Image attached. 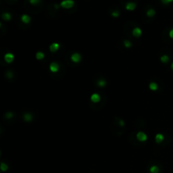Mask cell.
<instances>
[{
    "label": "cell",
    "instance_id": "cell-1",
    "mask_svg": "<svg viewBox=\"0 0 173 173\" xmlns=\"http://www.w3.org/2000/svg\"><path fill=\"white\" fill-rule=\"evenodd\" d=\"M74 4L73 0H63L60 3V6L63 9H71Z\"/></svg>",
    "mask_w": 173,
    "mask_h": 173
},
{
    "label": "cell",
    "instance_id": "cell-2",
    "mask_svg": "<svg viewBox=\"0 0 173 173\" xmlns=\"http://www.w3.org/2000/svg\"><path fill=\"white\" fill-rule=\"evenodd\" d=\"M136 137H137L138 140L140 141V142H145V141L147 140V139H148V136H147V134L145 133V132H141V131L138 132Z\"/></svg>",
    "mask_w": 173,
    "mask_h": 173
},
{
    "label": "cell",
    "instance_id": "cell-3",
    "mask_svg": "<svg viewBox=\"0 0 173 173\" xmlns=\"http://www.w3.org/2000/svg\"><path fill=\"white\" fill-rule=\"evenodd\" d=\"M81 58H82L81 55H80L79 52H74V53H73V54L71 55V60L73 62H75V63L80 62V61H81Z\"/></svg>",
    "mask_w": 173,
    "mask_h": 173
},
{
    "label": "cell",
    "instance_id": "cell-4",
    "mask_svg": "<svg viewBox=\"0 0 173 173\" xmlns=\"http://www.w3.org/2000/svg\"><path fill=\"white\" fill-rule=\"evenodd\" d=\"M14 56L13 53L8 52V53H6V54L4 55V60H5V62H6L7 63H11V62L14 61Z\"/></svg>",
    "mask_w": 173,
    "mask_h": 173
},
{
    "label": "cell",
    "instance_id": "cell-5",
    "mask_svg": "<svg viewBox=\"0 0 173 173\" xmlns=\"http://www.w3.org/2000/svg\"><path fill=\"white\" fill-rule=\"evenodd\" d=\"M49 69H50V70L52 72V73H57V72L59 70V65H58L57 62H51L50 66H49Z\"/></svg>",
    "mask_w": 173,
    "mask_h": 173
},
{
    "label": "cell",
    "instance_id": "cell-6",
    "mask_svg": "<svg viewBox=\"0 0 173 173\" xmlns=\"http://www.w3.org/2000/svg\"><path fill=\"white\" fill-rule=\"evenodd\" d=\"M132 34L133 36H135V37H139V36H141V35H142V31H141V29L139 28V27H135V28H133V30L132 31Z\"/></svg>",
    "mask_w": 173,
    "mask_h": 173
},
{
    "label": "cell",
    "instance_id": "cell-7",
    "mask_svg": "<svg viewBox=\"0 0 173 173\" xmlns=\"http://www.w3.org/2000/svg\"><path fill=\"white\" fill-rule=\"evenodd\" d=\"M91 101L92 102H94V103H98V102H100V101H101V96H100V95H99V94H97V93L92 94L91 96Z\"/></svg>",
    "mask_w": 173,
    "mask_h": 173
},
{
    "label": "cell",
    "instance_id": "cell-8",
    "mask_svg": "<svg viewBox=\"0 0 173 173\" xmlns=\"http://www.w3.org/2000/svg\"><path fill=\"white\" fill-rule=\"evenodd\" d=\"M125 8H126L127 10H129V11H132L135 10L136 8V3H133V2H128V3H127L126 6H125Z\"/></svg>",
    "mask_w": 173,
    "mask_h": 173
},
{
    "label": "cell",
    "instance_id": "cell-9",
    "mask_svg": "<svg viewBox=\"0 0 173 173\" xmlns=\"http://www.w3.org/2000/svg\"><path fill=\"white\" fill-rule=\"evenodd\" d=\"M49 49H50V51L51 52H55V51H57L59 49V44L57 43V42H54V43H51L50 45V47H49Z\"/></svg>",
    "mask_w": 173,
    "mask_h": 173
},
{
    "label": "cell",
    "instance_id": "cell-10",
    "mask_svg": "<svg viewBox=\"0 0 173 173\" xmlns=\"http://www.w3.org/2000/svg\"><path fill=\"white\" fill-rule=\"evenodd\" d=\"M24 120L25 121V122H30L32 121V119H33V116H32V114L31 113H29V112H26V113H25L24 114Z\"/></svg>",
    "mask_w": 173,
    "mask_h": 173
},
{
    "label": "cell",
    "instance_id": "cell-11",
    "mask_svg": "<svg viewBox=\"0 0 173 173\" xmlns=\"http://www.w3.org/2000/svg\"><path fill=\"white\" fill-rule=\"evenodd\" d=\"M20 20H21V21L23 22V23H25V24H29L31 22V17L29 15H27V14H23V15L21 16V18H20Z\"/></svg>",
    "mask_w": 173,
    "mask_h": 173
},
{
    "label": "cell",
    "instance_id": "cell-12",
    "mask_svg": "<svg viewBox=\"0 0 173 173\" xmlns=\"http://www.w3.org/2000/svg\"><path fill=\"white\" fill-rule=\"evenodd\" d=\"M154 139H155V142L157 143H162V141L164 140V135L161 133H157L155 135V138H154Z\"/></svg>",
    "mask_w": 173,
    "mask_h": 173
},
{
    "label": "cell",
    "instance_id": "cell-13",
    "mask_svg": "<svg viewBox=\"0 0 173 173\" xmlns=\"http://www.w3.org/2000/svg\"><path fill=\"white\" fill-rule=\"evenodd\" d=\"M2 18H3V20H4L6 21H9L11 20V18H12V16H11V14L10 13H3V14H2Z\"/></svg>",
    "mask_w": 173,
    "mask_h": 173
},
{
    "label": "cell",
    "instance_id": "cell-14",
    "mask_svg": "<svg viewBox=\"0 0 173 173\" xmlns=\"http://www.w3.org/2000/svg\"><path fill=\"white\" fill-rule=\"evenodd\" d=\"M149 88H150L151 91H157L158 90V84H156L155 82H151L150 84H149Z\"/></svg>",
    "mask_w": 173,
    "mask_h": 173
},
{
    "label": "cell",
    "instance_id": "cell-15",
    "mask_svg": "<svg viewBox=\"0 0 173 173\" xmlns=\"http://www.w3.org/2000/svg\"><path fill=\"white\" fill-rule=\"evenodd\" d=\"M97 85H98L99 87L104 88L105 86L106 85V80H104V79H101V80H99L98 82H97Z\"/></svg>",
    "mask_w": 173,
    "mask_h": 173
},
{
    "label": "cell",
    "instance_id": "cell-16",
    "mask_svg": "<svg viewBox=\"0 0 173 173\" xmlns=\"http://www.w3.org/2000/svg\"><path fill=\"white\" fill-rule=\"evenodd\" d=\"M150 173H159L160 169L157 165H152V166L150 168Z\"/></svg>",
    "mask_w": 173,
    "mask_h": 173
},
{
    "label": "cell",
    "instance_id": "cell-17",
    "mask_svg": "<svg viewBox=\"0 0 173 173\" xmlns=\"http://www.w3.org/2000/svg\"><path fill=\"white\" fill-rule=\"evenodd\" d=\"M36 59H38V60H42L44 58H45V54H44L42 51H37L36 54Z\"/></svg>",
    "mask_w": 173,
    "mask_h": 173
},
{
    "label": "cell",
    "instance_id": "cell-18",
    "mask_svg": "<svg viewBox=\"0 0 173 173\" xmlns=\"http://www.w3.org/2000/svg\"><path fill=\"white\" fill-rule=\"evenodd\" d=\"M161 62H163V63H166V62H169V60H170V58H169L167 55H162V56L161 57Z\"/></svg>",
    "mask_w": 173,
    "mask_h": 173
},
{
    "label": "cell",
    "instance_id": "cell-19",
    "mask_svg": "<svg viewBox=\"0 0 173 173\" xmlns=\"http://www.w3.org/2000/svg\"><path fill=\"white\" fill-rule=\"evenodd\" d=\"M146 14H147V16H149V17H153V16L155 14V10H153V9H150V10H147Z\"/></svg>",
    "mask_w": 173,
    "mask_h": 173
},
{
    "label": "cell",
    "instance_id": "cell-20",
    "mask_svg": "<svg viewBox=\"0 0 173 173\" xmlns=\"http://www.w3.org/2000/svg\"><path fill=\"white\" fill-rule=\"evenodd\" d=\"M123 44H124V47H126V48H131L132 46V42L130 41H128V40H124Z\"/></svg>",
    "mask_w": 173,
    "mask_h": 173
},
{
    "label": "cell",
    "instance_id": "cell-21",
    "mask_svg": "<svg viewBox=\"0 0 173 173\" xmlns=\"http://www.w3.org/2000/svg\"><path fill=\"white\" fill-rule=\"evenodd\" d=\"M8 169H9V166L7 165V164L3 163V162L1 163V171L2 172H6Z\"/></svg>",
    "mask_w": 173,
    "mask_h": 173
},
{
    "label": "cell",
    "instance_id": "cell-22",
    "mask_svg": "<svg viewBox=\"0 0 173 173\" xmlns=\"http://www.w3.org/2000/svg\"><path fill=\"white\" fill-rule=\"evenodd\" d=\"M6 118L10 119V118H12L13 117H14V114L12 113V112H7V113H5V116H4Z\"/></svg>",
    "mask_w": 173,
    "mask_h": 173
},
{
    "label": "cell",
    "instance_id": "cell-23",
    "mask_svg": "<svg viewBox=\"0 0 173 173\" xmlns=\"http://www.w3.org/2000/svg\"><path fill=\"white\" fill-rule=\"evenodd\" d=\"M29 1L32 5H36L40 3V0H29Z\"/></svg>",
    "mask_w": 173,
    "mask_h": 173
},
{
    "label": "cell",
    "instance_id": "cell-24",
    "mask_svg": "<svg viewBox=\"0 0 173 173\" xmlns=\"http://www.w3.org/2000/svg\"><path fill=\"white\" fill-rule=\"evenodd\" d=\"M112 15L113 16V17H115V18L118 17V16H119V12H118V11H117V10L113 11V12L112 13Z\"/></svg>",
    "mask_w": 173,
    "mask_h": 173
},
{
    "label": "cell",
    "instance_id": "cell-25",
    "mask_svg": "<svg viewBox=\"0 0 173 173\" xmlns=\"http://www.w3.org/2000/svg\"><path fill=\"white\" fill-rule=\"evenodd\" d=\"M161 2H162L164 4H167V3H170L173 2V0H161Z\"/></svg>",
    "mask_w": 173,
    "mask_h": 173
},
{
    "label": "cell",
    "instance_id": "cell-26",
    "mask_svg": "<svg viewBox=\"0 0 173 173\" xmlns=\"http://www.w3.org/2000/svg\"><path fill=\"white\" fill-rule=\"evenodd\" d=\"M7 77H8V78H10V79H11L13 77V74H12V72L11 71H7Z\"/></svg>",
    "mask_w": 173,
    "mask_h": 173
},
{
    "label": "cell",
    "instance_id": "cell-27",
    "mask_svg": "<svg viewBox=\"0 0 173 173\" xmlns=\"http://www.w3.org/2000/svg\"><path fill=\"white\" fill-rule=\"evenodd\" d=\"M169 36H170V37L172 38V39H173V29H172V30L170 31V32H169Z\"/></svg>",
    "mask_w": 173,
    "mask_h": 173
},
{
    "label": "cell",
    "instance_id": "cell-28",
    "mask_svg": "<svg viewBox=\"0 0 173 173\" xmlns=\"http://www.w3.org/2000/svg\"><path fill=\"white\" fill-rule=\"evenodd\" d=\"M119 125H120V126H122V127L124 126V121H123V120H120V121H119Z\"/></svg>",
    "mask_w": 173,
    "mask_h": 173
},
{
    "label": "cell",
    "instance_id": "cell-29",
    "mask_svg": "<svg viewBox=\"0 0 173 173\" xmlns=\"http://www.w3.org/2000/svg\"><path fill=\"white\" fill-rule=\"evenodd\" d=\"M171 68H172V70H173V62H172V65H171Z\"/></svg>",
    "mask_w": 173,
    "mask_h": 173
}]
</instances>
